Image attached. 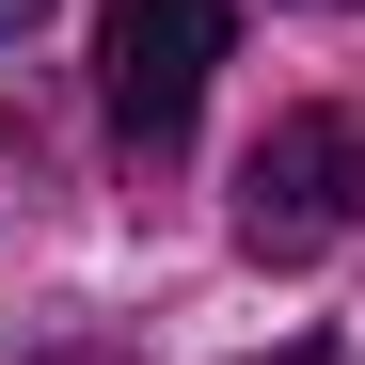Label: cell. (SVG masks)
Returning a JSON list of instances; mask_svg holds the SVG:
<instances>
[{
  "label": "cell",
  "instance_id": "6da1fadb",
  "mask_svg": "<svg viewBox=\"0 0 365 365\" xmlns=\"http://www.w3.org/2000/svg\"><path fill=\"white\" fill-rule=\"evenodd\" d=\"M238 48V0H111L96 16V96H111V128H128L143 159L207 111V64Z\"/></svg>",
  "mask_w": 365,
  "mask_h": 365
},
{
  "label": "cell",
  "instance_id": "7a4b0ae2",
  "mask_svg": "<svg viewBox=\"0 0 365 365\" xmlns=\"http://www.w3.org/2000/svg\"><path fill=\"white\" fill-rule=\"evenodd\" d=\"M365 222V128L349 111H286V128L238 159V238L286 270V255H318V238Z\"/></svg>",
  "mask_w": 365,
  "mask_h": 365
},
{
  "label": "cell",
  "instance_id": "3957f363",
  "mask_svg": "<svg viewBox=\"0 0 365 365\" xmlns=\"http://www.w3.org/2000/svg\"><path fill=\"white\" fill-rule=\"evenodd\" d=\"M32 16H48V0H0V48H16V32H32Z\"/></svg>",
  "mask_w": 365,
  "mask_h": 365
},
{
  "label": "cell",
  "instance_id": "277c9868",
  "mask_svg": "<svg viewBox=\"0 0 365 365\" xmlns=\"http://www.w3.org/2000/svg\"><path fill=\"white\" fill-rule=\"evenodd\" d=\"M334 16H365V0H334Z\"/></svg>",
  "mask_w": 365,
  "mask_h": 365
},
{
  "label": "cell",
  "instance_id": "5b68a950",
  "mask_svg": "<svg viewBox=\"0 0 365 365\" xmlns=\"http://www.w3.org/2000/svg\"><path fill=\"white\" fill-rule=\"evenodd\" d=\"M286 365H318V349H286Z\"/></svg>",
  "mask_w": 365,
  "mask_h": 365
}]
</instances>
